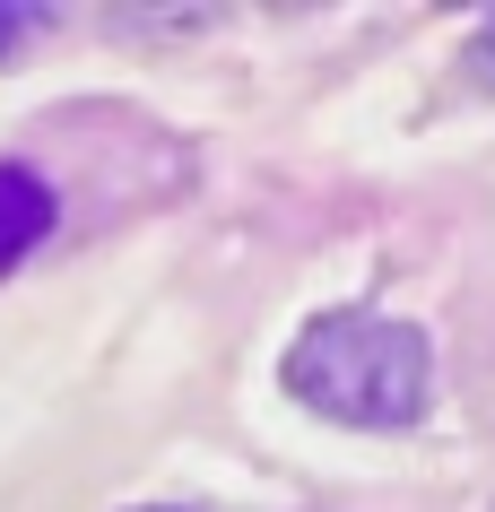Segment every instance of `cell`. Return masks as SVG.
I'll list each match as a JSON object with an SVG mask.
<instances>
[{
    "label": "cell",
    "instance_id": "6da1fadb",
    "mask_svg": "<svg viewBox=\"0 0 495 512\" xmlns=\"http://www.w3.org/2000/svg\"><path fill=\"white\" fill-rule=\"evenodd\" d=\"M287 391L330 426L400 434L435 400V348H426L417 322H391V313H365V304H330L287 348Z\"/></svg>",
    "mask_w": 495,
    "mask_h": 512
},
{
    "label": "cell",
    "instance_id": "3957f363",
    "mask_svg": "<svg viewBox=\"0 0 495 512\" xmlns=\"http://www.w3.org/2000/svg\"><path fill=\"white\" fill-rule=\"evenodd\" d=\"M469 79H487V87H495V9L478 18V35H469Z\"/></svg>",
    "mask_w": 495,
    "mask_h": 512
},
{
    "label": "cell",
    "instance_id": "7a4b0ae2",
    "mask_svg": "<svg viewBox=\"0 0 495 512\" xmlns=\"http://www.w3.org/2000/svg\"><path fill=\"white\" fill-rule=\"evenodd\" d=\"M53 217H61V200H53V183L35 174V165H18V157H0V278L27 261L35 243L53 235Z\"/></svg>",
    "mask_w": 495,
    "mask_h": 512
},
{
    "label": "cell",
    "instance_id": "277c9868",
    "mask_svg": "<svg viewBox=\"0 0 495 512\" xmlns=\"http://www.w3.org/2000/svg\"><path fill=\"white\" fill-rule=\"evenodd\" d=\"M44 18H53V9H0V53H9V44H27Z\"/></svg>",
    "mask_w": 495,
    "mask_h": 512
},
{
    "label": "cell",
    "instance_id": "5b68a950",
    "mask_svg": "<svg viewBox=\"0 0 495 512\" xmlns=\"http://www.w3.org/2000/svg\"><path fill=\"white\" fill-rule=\"evenodd\" d=\"M139 512H174V504H139Z\"/></svg>",
    "mask_w": 495,
    "mask_h": 512
}]
</instances>
